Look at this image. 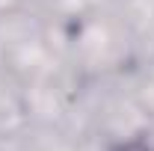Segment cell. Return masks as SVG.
Here are the masks:
<instances>
[{
    "mask_svg": "<svg viewBox=\"0 0 154 151\" xmlns=\"http://www.w3.org/2000/svg\"><path fill=\"white\" fill-rule=\"evenodd\" d=\"M113 151H154L145 139H128V142H119Z\"/></svg>",
    "mask_w": 154,
    "mask_h": 151,
    "instance_id": "6da1fadb",
    "label": "cell"
}]
</instances>
